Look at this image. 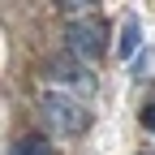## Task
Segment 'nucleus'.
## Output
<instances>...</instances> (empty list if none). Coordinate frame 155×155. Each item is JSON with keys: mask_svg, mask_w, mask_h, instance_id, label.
Instances as JSON below:
<instances>
[{"mask_svg": "<svg viewBox=\"0 0 155 155\" xmlns=\"http://www.w3.org/2000/svg\"><path fill=\"white\" fill-rule=\"evenodd\" d=\"M104 43H108V26L99 22V17H78V22L65 26V48H69V56L95 61V56H104Z\"/></svg>", "mask_w": 155, "mask_h": 155, "instance_id": "nucleus-1", "label": "nucleus"}, {"mask_svg": "<svg viewBox=\"0 0 155 155\" xmlns=\"http://www.w3.org/2000/svg\"><path fill=\"white\" fill-rule=\"evenodd\" d=\"M39 112H43V125L52 134H61V138H69V134H78L86 125L82 104L69 99V95H43V99H39Z\"/></svg>", "mask_w": 155, "mask_h": 155, "instance_id": "nucleus-2", "label": "nucleus"}, {"mask_svg": "<svg viewBox=\"0 0 155 155\" xmlns=\"http://www.w3.org/2000/svg\"><path fill=\"white\" fill-rule=\"evenodd\" d=\"M52 73L61 78V82H78L82 91H91V86H95V82H91V69L73 65V61H52Z\"/></svg>", "mask_w": 155, "mask_h": 155, "instance_id": "nucleus-3", "label": "nucleus"}, {"mask_svg": "<svg viewBox=\"0 0 155 155\" xmlns=\"http://www.w3.org/2000/svg\"><path fill=\"white\" fill-rule=\"evenodd\" d=\"M134 52H138V22H125V26H121V43H116V56L129 61Z\"/></svg>", "mask_w": 155, "mask_h": 155, "instance_id": "nucleus-4", "label": "nucleus"}, {"mask_svg": "<svg viewBox=\"0 0 155 155\" xmlns=\"http://www.w3.org/2000/svg\"><path fill=\"white\" fill-rule=\"evenodd\" d=\"M13 155H52V147H48V138L30 134V138H22V142L13 147Z\"/></svg>", "mask_w": 155, "mask_h": 155, "instance_id": "nucleus-5", "label": "nucleus"}, {"mask_svg": "<svg viewBox=\"0 0 155 155\" xmlns=\"http://www.w3.org/2000/svg\"><path fill=\"white\" fill-rule=\"evenodd\" d=\"M142 125H147V129H155V104H147V108H142Z\"/></svg>", "mask_w": 155, "mask_h": 155, "instance_id": "nucleus-6", "label": "nucleus"}]
</instances>
